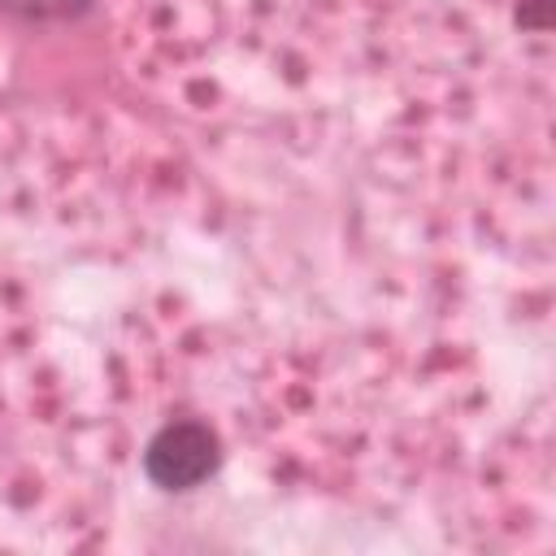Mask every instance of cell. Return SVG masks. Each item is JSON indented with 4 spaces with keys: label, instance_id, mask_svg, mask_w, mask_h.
I'll return each mask as SVG.
<instances>
[{
    "label": "cell",
    "instance_id": "7a4b0ae2",
    "mask_svg": "<svg viewBox=\"0 0 556 556\" xmlns=\"http://www.w3.org/2000/svg\"><path fill=\"white\" fill-rule=\"evenodd\" d=\"M96 9V0H0V13L22 22H78Z\"/></svg>",
    "mask_w": 556,
    "mask_h": 556
},
{
    "label": "cell",
    "instance_id": "3957f363",
    "mask_svg": "<svg viewBox=\"0 0 556 556\" xmlns=\"http://www.w3.org/2000/svg\"><path fill=\"white\" fill-rule=\"evenodd\" d=\"M521 30H547L552 26V0H521Z\"/></svg>",
    "mask_w": 556,
    "mask_h": 556
},
{
    "label": "cell",
    "instance_id": "6da1fadb",
    "mask_svg": "<svg viewBox=\"0 0 556 556\" xmlns=\"http://www.w3.org/2000/svg\"><path fill=\"white\" fill-rule=\"evenodd\" d=\"M222 469V439L208 421H165L143 447V473L161 491H195Z\"/></svg>",
    "mask_w": 556,
    "mask_h": 556
}]
</instances>
